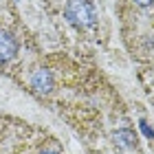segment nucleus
Here are the masks:
<instances>
[{"instance_id":"f257e3e1","label":"nucleus","mask_w":154,"mask_h":154,"mask_svg":"<svg viewBox=\"0 0 154 154\" xmlns=\"http://www.w3.org/2000/svg\"><path fill=\"white\" fill-rule=\"evenodd\" d=\"M66 18L75 26H93L97 20V13H95L93 2H88V0H68Z\"/></svg>"},{"instance_id":"f03ea898","label":"nucleus","mask_w":154,"mask_h":154,"mask_svg":"<svg viewBox=\"0 0 154 154\" xmlns=\"http://www.w3.org/2000/svg\"><path fill=\"white\" fill-rule=\"evenodd\" d=\"M18 53V40L9 31H0V62L11 60Z\"/></svg>"},{"instance_id":"7ed1b4c3","label":"nucleus","mask_w":154,"mask_h":154,"mask_svg":"<svg viewBox=\"0 0 154 154\" xmlns=\"http://www.w3.org/2000/svg\"><path fill=\"white\" fill-rule=\"evenodd\" d=\"M31 86L38 90V93H48V90L53 88V77H51V73L48 71H35L33 73V77H31Z\"/></svg>"},{"instance_id":"20e7f679","label":"nucleus","mask_w":154,"mask_h":154,"mask_svg":"<svg viewBox=\"0 0 154 154\" xmlns=\"http://www.w3.org/2000/svg\"><path fill=\"white\" fill-rule=\"evenodd\" d=\"M115 141L121 145V148H134V134H132L130 130H119L115 132Z\"/></svg>"},{"instance_id":"39448f33","label":"nucleus","mask_w":154,"mask_h":154,"mask_svg":"<svg viewBox=\"0 0 154 154\" xmlns=\"http://www.w3.org/2000/svg\"><path fill=\"white\" fill-rule=\"evenodd\" d=\"M139 125H141V130H143V134H145V137H148V139H152V137H154V132L150 130V125H148V123H145V121H139Z\"/></svg>"},{"instance_id":"423d86ee","label":"nucleus","mask_w":154,"mask_h":154,"mask_svg":"<svg viewBox=\"0 0 154 154\" xmlns=\"http://www.w3.org/2000/svg\"><path fill=\"white\" fill-rule=\"evenodd\" d=\"M154 2V0H134V5H139V7H150Z\"/></svg>"},{"instance_id":"0eeeda50","label":"nucleus","mask_w":154,"mask_h":154,"mask_svg":"<svg viewBox=\"0 0 154 154\" xmlns=\"http://www.w3.org/2000/svg\"><path fill=\"white\" fill-rule=\"evenodd\" d=\"M42 154H55V152H42Z\"/></svg>"}]
</instances>
